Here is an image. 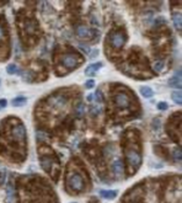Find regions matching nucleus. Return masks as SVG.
<instances>
[{
	"mask_svg": "<svg viewBox=\"0 0 182 203\" xmlns=\"http://www.w3.org/2000/svg\"><path fill=\"white\" fill-rule=\"evenodd\" d=\"M6 71L8 72V74H15L16 71H17V68H16L15 64H8L7 68H6Z\"/></svg>",
	"mask_w": 182,
	"mask_h": 203,
	"instance_id": "f3484780",
	"label": "nucleus"
},
{
	"mask_svg": "<svg viewBox=\"0 0 182 203\" xmlns=\"http://www.w3.org/2000/svg\"><path fill=\"white\" fill-rule=\"evenodd\" d=\"M83 109H85V107H83V104H80V106H79V108H78V114H79V115L83 114Z\"/></svg>",
	"mask_w": 182,
	"mask_h": 203,
	"instance_id": "a878e982",
	"label": "nucleus"
},
{
	"mask_svg": "<svg viewBox=\"0 0 182 203\" xmlns=\"http://www.w3.org/2000/svg\"><path fill=\"white\" fill-rule=\"evenodd\" d=\"M87 100H88V101H92V100H95V95H93V94H89L88 96H87Z\"/></svg>",
	"mask_w": 182,
	"mask_h": 203,
	"instance_id": "bb28decb",
	"label": "nucleus"
},
{
	"mask_svg": "<svg viewBox=\"0 0 182 203\" xmlns=\"http://www.w3.org/2000/svg\"><path fill=\"white\" fill-rule=\"evenodd\" d=\"M94 95H95V99L98 100V101H102V98H103V96H102V93H101V91H100V89H98V91H96V92H95V94H94Z\"/></svg>",
	"mask_w": 182,
	"mask_h": 203,
	"instance_id": "412c9836",
	"label": "nucleus"
},
{
	"mask_svg": "<svg viewBox=\"0 0 182 203\" xmlns=\"http://www.w3.org/2000/svg\"><path fill=\"white\" fill-rule=\"evenodd\" d=\"M168 108V104L166 102H159L158 103V109L159 110H166Z\"/></svg>",
	"mask_w": 182,
	"mask_h": 203,
	"instance_id": "aec40b11",
	"label": "nucleus"
},
{
	"mask_svg": "<svg viewBox=\"0 0 182 203\" xmlns=\"http://www.w3.org/2000/svg\"><path fill=\"white\" fill-rule=\"evenodd\" d=\"M139 92L141 94L146 98V99H149V98H152L153 95H154V92H153V89L151 87H149V86H141V89H139Z\"/></svg>",
	"mask_w": 182,
	"mask_h": 203,
	"instance_id": "f8f14e48",
	"label": "nucleus"
},
{
	"mask_svg": "<svg viewBox=\"0 0 182 203\" xmlns=\"http://www.w3.org/2000/svg\"><path fill=\"white\" fill-rule=\"evenodd\" d=\"M102 65H103V64H102L101 62L91 64L88 68L85 70V73H86V76H93L94 73H96L100 70V68H102Z\"/></svg>",
	"mask_w": 182,
	"mask_h": 203,
	"instance_id": "0eeeda50",
	"label": "nucleus"
},
{
	"mask_svg": "<svg viewBox=\"0 0 182 203\" xmlns=\"http://www.w3.org/2000/svg\"><path fill=\"white\" fill-rule=\"evenodd\" d=\"M115 102L120 108H126L130 104V99L129 96L124 93H118L115 98Z\"/></svg>",
	"mask_w": 182,
	"mask_h": 203,
	"instance_id": "20e7f679",
	"label": "nucleus"
},
{
	"mask_svg": "<svg viewBox=\"0 0 182 203\" xmlns=\"http://www.w3.org/2000/svg\"><path fill=\"white\" fill-rule=\"evenodd\" d=\"M68 185L72 190L79 192V190H81L83 187V178L80 177L79 174H72L71 177L68 178Z\"/></svg>",
	"mask_w": 182,
	"mask_h": 203,
	"instance_id": "f257e3e1",
	"label": "nucleus"
},
{
	"mask_svg": "<svg viewBox=\"0 0 182 203\" xmlns=\"http://www.w3.org/2000/svg\"><path fill=\"white\" fill-rule=\"evenodd\" d=\"M85 86H86V88H93L94 86H95V81H94V79H88L87 81H86V84H85Z\"/></svg>",
	"mask_w": 182,
	"mask_h": 203,
	"instance_id": "a211bd4d",
	"label": "nucleus"
},
{
	"mask_svg": "<svg viewBox=\"0 0 182 203\" xmlns=\"http://www.w3.org/2000/svg\"><path fill=\"white\" fill-rule=\"evenodd\" d=\"M77 35H78L80 38H89V37L93 35V30L89 29L88 27L80 26V27H78V29H77Z\"/></svg>",
	"mask_w": 182,
	"mask_h": 203,
	"instance_id": "423d86ee",
	"label": "nucleus"
},
{
	"mask_svg": "<svg viewBox=\"0 0 182 203\" xmlns=\"http://www.w3.org/2000/svg\"><path fill=\"white\" fill-rule=\"evenodd\" d=\"M164 66H165L164 63H162L161 61H158V62H156L153 64V70H154L156 72H160V71H162Z\"/></svg>",
	"mask_w": 182,
	"mask_h": 203,
	"instance_id": "dca6fc26",
	"label": "nucleus"
},
{
	"mask_svg": "<svg viewBox=\"0 0 182 203\" xmlns=\"http://www.w3.org/2000/svg\"><path fill=\"white\" fill-rule=\"evenodd\" d=\"M63 64L66 68H73L77 64V57L73 56V55H66V56H64V58H63Z\"/></svg>",
	"mask_w": 182,
	"mask_h": 203,
	"instance_id": "6e6552de",
	"label": "nucleus"
},
{
	"mask_svg": "<svg viewBox=\"0 0 182 203\" xmlns=\"http://www.w3.org/2000/svg\"><path fill=\"white\" fill-rule=\"evenodd\" d=\"M173 23H174V26L176 27L177 29H181L182 22H181V15H180V14L173 16Z\"/></svg>",
	"mask_w": 182,
	"mask_h": 203,
	"instance_id": "2eb2a0df",
	"label": "nucleus"
},
{
	"mask_svg": "<svg viewBox=\"0 0 182 203\" xmlns=\"http://www.w3.org/2000/svg\"><path fill=\"white\" fill-rule=\"evenodd\" d=\"M113 171H114L115 175H117V177L123 175V164H122V162H121L120 159H117V160L114 162V164H113Z\"/></svg>",
	"mask_w": 182,
	"mask_h": 203,
	"instance_id": "9b49d317",
	"label": "nucleus"
},
{
	"mask_svg": "<svg viewBox=\"0 0 182 203\" xmlns=\"http://www.w3.org/2000/svg\"><path fill=\"white\" fill-rule=\"evenodd\" d=\"M100 195L106 200H114L117 196V190H115V189H113V190L102 189V190H100Z\"/></svg>",
	"mask_w": 182,
	"mask_h": 203,
	"instance_id": "1a4fd4ad",
	"label": "nucleus"
},
{
	"mask_svg": "<svg viewBox=\"0 0 182 203\" xmlns=\"http://www.w3.org/2000/svg\"><path fill=\"white\" fill-rule=\"evenodd\" d=\"M174 158H175V160L177 159V162H181V150L180 149H177V150H174Z\"/></svg>",
	"mask_w": 182,
	"mask_h": 203,
	"instance_id": "6ab92c4d",
	"label": "nucleus"
},
{
	"mask_svg": "<svg viewBox=\"0 0 182 203\" xmlns=\"http://www.w3.org/2000/svg\"><path fill=\"white\" fill-rule=\"evenodd\" d=\"M6 104H7V101L5 99H0V107H6Z\"/></svg>",
	"mask_w": 182,
	"mask_h": 203,
	"instance_id": "393cba45",
	"label": "nucleus"
},
{
	"mask_svg": "<svg viewBox=\"0 0 182 203\" xmlns=\"http://www.w3.org/2000/svg\"><path fill=\"white\" fill-rule=\"evenodd\" d=\"M98 55H99V50H98V49H94L93 51L89 53V58H91V59H93V58H96V57H98Z\"/></svg>",
	"mask_w": 182,
	"mask_h": 203,
	"instance_id": "4be33fe9",
	"label": "nucleus"
},
{
	"mask_svg": "<svg viewBox=\"0 0 182 203\" xmlns=\"http://www.w3.org/2000/svg\"><path fill=\"white\" fill-rule=\"evenodd\" d=\"M12 134L14 136V138L19 139V141H25L26 138V130L23 125H16L12 129Z\"/></svg>",
	"mask_w": 182,
	"mask_h": 203,
	"instance_id": "39448f33",
	"label": "nucleus"
},
{
	"mask_svg": "<svg viewBox=\"0 0 182 203\" xmlns=\"http://www.w3.org/2000/svg\"><path fill=\"white\" fill-rule=\"evenodd\" d=\"M10 103H12L13 107H23L27 103V98H25V96H17V98H14V99L12 100Z\"/></svg>",
	"mask_w": 182,
	"mask_h": 203,
	"instance_id": "ddd939ff",
	"label": "nucleus"
},
{
	"mask_svg": "<svg viewBox=\"0 0 182 203\" xmlns=\"http://www.w3.org/2000/svg\"><path fill=\"white\" fill-rule=\"evenodd\" d=\"M72 203H74V202H72Z\"/></svg>",
	"mask_w": 182,
	"mask_h": 203,
	"instance_id": "cd10ccee",
	"label": "nucleus"
},
{
	"mask_svg": "<svg viewBox=\"0 0 182 203\" xmlns=\"http://www.w3.org/2000/svg\"><path fill=\"white\" fill-rule=\"evenodd\" d=\"M110 41H111V44L114 45L115 48L120 49L124 45L125 41H126V37L125 35H123L122 33H114L111 37H110Z\"/></svg>",
	"mask_w": 182,
	"mask_h": 203,
	"instance_id": "7ed1b4c3",
	"label": "nucleus"
},
{
	"mask_svg": "<svg viewBox=\"0 0 182 203\" xmlns=\"http://www.w3.org/2000/svg\"><path fill=\"white\" fill-rule=\"evenodd\" d=\"M168 86L169 87H173V88H177L180 91L181 88V77H179V76H174L172 78L168 80Z\"/></svg>",
	"mask_w": 182,
	"mask_h": 203,
	"instance_id": "9d476101",
	"label": "nucleus"
},
{
	"mask_svg": "<svg viewBox=\"0 0 182 203\" xmlns=\"http://www.w3.org/2000/svg\"><path fill=\"white\" fill-rule=\"evenodd\" d=\"M126 159H128V162L130 164L131 166L135 167V168H138L139 165H141V154H139L137 151H135V150H131V151L128 152Z\"/></svg>",
	"mask_w": 182,
	"mask_h": 203,
	"instance_id": "f03ea898",
	"label": "nucleus"
},
{
	"mask_svg": "<svg viewBox=\"0 0 182 203\" xmlns=\"http://www.w3.org/2000/svg\"><path fill=\"white\" fill-rule=\"evenodd\" d=\"M5 38V30H4V28L0 26V42L2 41Z\"/></svg>",
	"mask_w": 182,
	"mask_h": 203,
	"instance_id": "5701e85b",
	"label": "nucleus"
},
{
	"mask_svg": "<svg viewBox=\"0 0 182 203\" xmlns=\"http://www.w3.org/2000/svg\"><path fill=\"white\" fill-rule=\"evenodd\" d=\"M79 48H80V49H81L83 51L86 52V53H88V52H89V49H88L87 47H86V45H83V44H79Z\"/></svg>",
	"mask_w": 182,
	"mask_h": 203,
	"instance_id": "b1692460",
	"label": "nucleus"
},
{
	"mask_svg": "<svg viewBox=\"0 0 182 203\" xmlns=\"http://www.w3.org/2000/svg\"><path fill=\"white\" fill-rule=\"evenodd\" d=\"M172 100L177 104H181L182 103V94L180 91H175L172 93Z\"/></svg>",
	"mask_w": 182,
	"mask_h": 203,
	"instance_id": "4468645a",
	"label": "nucleus"
}]
</instances>
